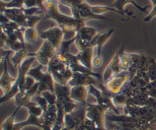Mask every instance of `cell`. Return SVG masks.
<instances>
[{
	"mask_svg": "<svg viewBox=\"0 0 156 130\" xmlns=\"http://www.w3.org/2000/svg\"><path fill=\"white\" fill-rule=\"evenodd\" d=\"M45 19H52L56 22L64 33V40H69L76 37L78 30L85 26V21L77 20L73 16L61 13L58 7V0H47L44 3Z\"/></svg>",
	"mask_w": 156,
	"mask_h": 130,
	"instance_id": "1",
	"label": "cell"
},
{
	"mask_svg": "<svg viewBox=\"0 0 156 130\" xmlns=\"http://www.w3.org/2000/svg\"><path fill=\"white\" fill-rule=\"evenodd\" d=\"M37 60L36 58L33 56H27L22 62L21 65L18 67V75L16 77V81L12 86V89L9 93L3 94L2 97L0 99V104L5 103L10 100L12 98H14L19 91H24V84H25L26 79H27V73L30 69V66L33 62Z\"/></svg>",
	"mask_w": 156,
	"mask_h": 130,
	"instance_id": "2",
	"label": "cell"
},
{
	"mask_svg": "<svg viewBox=\"0 0 156 130\" xmlns=\"http://www.w3.org/2000/svg\"><path fill=\"white\" fill-rule=\"evenodd\" d=\"M47 72L52 75L55 83L61 85H68L73 76V72L56 55L49 62Z\"/></svg>",
	"mask_w": 156,
	"mask_h": 130,
	"instance_id": "3",
	"label": "cell"
},
{
	"mask_svg": "<svg viewBox=\"0 0 156 130\" xmlns=\"http://www.w3.org/2000/svg\"><path fill=\"white\" fill-rule=\"evenodd\" d=\"M43 65L39 64L35 68H31L29 70L27 76L34 78L37 82L39 83L38 94H41L44 91H51L55 93V81L53 76L49 72L44 73L42 71Z\"/></svg>",
	"mask_w": 156,
	"mask_h": 130,
	"instance_id": "4",
	"label": "cell"
},
{
	"mask_svg": "<svg viewBox=\"0 0 156 130\" xmlns=\"http://www.w3.org/2000/svg\"><path fill=\"white\" fill-rule=\"evenodd\" d=\"M71 87L61 85L55 83V94L57 97V101L62 105L65 114H69L78 107L79 105L70 97Z\"/></svg>",
	"mask_w": 156,
	"mask_h": 130,
	"instance_id": "5",
	"label": "cell"
},
{
	"mask_svg": "<svg viewBox=\"0 0 156 130\" xmlns=\"http://www.w3.org/2000/svg\"><path fill=\"white\" fill-rule=\"evenodd\" d=\"M88 88V93L96 99L98 104L100 105L106 111H111L116 115H120V111H118L117 107L113 104L112 100H111L112 94L110 93H104L100 88L94 85H90Z\"/></svg>",
	"mask_w": 156,
	"mask_h": 130,
	"instance_id": "6",
	"label": "cell"
},
{
	"mask_svg": "<svg viewBox=\"0 0 156 130\" xmlns=\"http://www.w3.org/2000/svg\"><path fill=\"white\" fill-rule=\"evenodd\" d=\"M69 9L72 12V16L77 20H82L85 22L88 20L108 21V18L107 17L94 14L91 10V5L86 2L79 5L72 6Z\"/></svg>",
	"mask_w": 156,
	"mask_h": 130,
	"instance_id": "7",
	"label": "cell"
},
{
	"mask_svg": "<svg viewBox=\"0 0 156 130\" xmlns=\"http://www.w3.org/2000/svg\"><path fill=\"white\" fill-rule=\"evenodd\" d=\"M129 80H130L129 73L128 72H122L119 74L113 76L109 80L104 83V85L107 91L110 94L114 95V94H120Z\"/></svg>",
	"mask_w": 156,
	"mask_h": 130,
	"instance_id": "8",
	"label": "cell"
},
{
	"mask_svg": "<svg viewBox=\"0 0 156 130\" xmlns=\"http://www.w3.org/2000/svg\"><path fill=\"white\" fill-rule=\"evenodd\" d=\"M98 33V32L95 28L86 25L78 30L74 43L78 50L82 51L91 47V41Z\"/></svg>",
	"mask_w": 156,
	"mask_h": 130,
	"instance_id": "9",
	"label": "cell"
},
{
	"mask_svg": "<svg viewBox=\"0 0 156 130\" xmlns=\"http://www.w3.org/2000/svg\"><path fill=\"white\" fill-rule=\"evenodd\" d=\"M56 53V49L48 42L44 40L39 50L34 53H28V56H33L36 58L39 64L43 66H47L53 57H54Z\"/></svg>",
	"mask_w": 156,
	"mask_h": 130,
	"instance_id": "10",
	"label": "cell"
},
{
	"mask_svg": "<svg viewBox=\"0 0 156 130\" xmlns=\"http://www.w3.org/2000/svg\"><path fill=\"white\" fill-rule=\"evenodd\" d=\"M107 111L98 104H88L86 107V118L91 120L95 124L97 130L103 129L105 127V120L106 119Z\"/></svg>",
	"mask_w": 156,
	"mask_h": 130,
	"instance_id": "11",
	"label": "cell"
},
{
	"mask_svg": "<svg viewBox=\"0 0 156 130\" xmlns=\"http://www.w3.org/2000/svg\"><path fill=\"white\" fill-rule=\"evenodd\" d=\"M68 85L70 87L74 86H85L88 87L90 85H94V86L101 89L104 88V84L101 83L99 80L93 76H89L87 74L79 72H73V78L71 80L68 82Z\"/></svg>",
	"mask_w": 156,
	"mask_h": 130,
	"instance_id": "12",
	"label": "cell"
},
{
	"mask_svg": "<svg viewBox=\"0 0 156 130\" xmlns=\"http://www.w3.org/2000/svg\"><path fill=\"white\" fill-rule=\"evenodd\" d=\"M40 36L43 40L50 42L56 49V50L59 48L64 40V33L59 26L44 30L41 32Z\"/></svg>",
	"mask_w": 156,
	"mask_h": 130,
	"instance_id": "13",
	"label": "cell"
},
{
	"mask_svg": "<svg viewBox=\"0 0 156 130\" xmlns=\"http://www.w3.org/2000/svg\"><path fill=\"white\" fill-rule=\"evenodd\" d=\"M1 13H3L10 21L18 24L20 27H27V16L24 15L22 9H5L1 11Z\"/></svg>",
	"mask_w": 156,
	"mask_h": 130,
	"instance_id": "14",
	"label": "cell"
},
{
	"mask_svg": "<svg viewBox=\"0 0 156 130\" xmlns=\"http://www.w3.org/2000/svg\"><path fill=\"white\" fill-rule=\"evenodd\" d=\"M121 66H120V54H119V51H117L115 53L113 58L111 59V62L108 64V66L105 69V72L102 74V77H103V82L105 83L108 80H109L113 76L116 74H119V73L122 72Z\"/></svg>",
	"mask_w": 156,
	"mask_h": 130,
	"instance_id": "15",
	"label": "cell"
},
{
	"mask_svg": "<svg viewBox=\"0 0 156 130\" xmlns=\"http://www.w3.org/2000/svg\"><path fill=\"white\" fill-rule=\"evenodd\" d=\"M3 72L0 79V87L2 90L3 94H5L10 91L12 86L16 81V78L12 77L9 72L8 61H3Z\"/></svg>",
	"mask_w": 156,
	"mask_h": 130,
	"instance_id": "16",
	"label": "cell"
},
{
	"mask_svg": "<svg viewBox=\"0 0 156 130\" xmlns=\"http://www.w3.org/2000/svg\"><path fill=\"white\" fill-rule=\"evenodd\" d=\"M88 88L85 86H74L71 87L70 97L71 98L79 104V105L87 107V97H88Z\"/></svg>",
	"mask_w": 156,
	"mask_h": 130,
	"instance_id": "17",
	"label": "cell"
},
{
	"mask_svg": "<svg viewBox=\"0 0 156 130\" xmlns=\"http://www.w3.org/2000/svg\"><path fill=\"white\" fill-rule=\"evenodd\" d=\"M114 30L113 28L110 29V30H107L105 32H102V33H98L94 39L92 40L91 44V47H97V56L98 57H102V49H103L104 45L108 42V40L111 38L112 34L114 33Z\"/></svg>",
	"mask_w": 156,
	"mask_h": 130,
	"instance_id": "18",
	"label": "cell"
},
{
	"mask_svg": "<svg viewBox=\"0 0 156 130\" xmlns=\"http://www.w3.org/2000/svg\"><path fill=\"white\" fill-rule=\"evenodd\" d=\"M129 4H132L133 5L135 6V7L139 11H140V12H143V13L148 14L147 9H149V6L147 5L144 6V7L140 6V5H138L136 2L135 0H115V1L111 4V6H112L113 8H114V9H117L118 11H120V12H123V13L125 14H127L129 16H133V12H129V11L125 10L124 9L125 6H126V5Z\"/></svg>",
	"mask_w": 156,
	"mask_h": 130,
	"instance_id": "19",
	"label": "cell"
},
{
	"mask_svg": "<svg viewBox=\"0 0 156 130\" xmlns=\"http://www.w3.org/2000/svg\"><path fill=\"white\" fill-rule=\"evenodd\" d=\"M94 47H90L82 51H79L78 54H76L78 60L79 61L82 65L86 67L88 69L92 70V60L94 59L93 53H94Z\"/></svg>",
	"mask_w": 156,
	"mask_h": 130,
	"instance_id": "20",
	"label": "cell"
},
{
	"mask_svg": "<svg viewBox=\"0 0 156 130\" xmlns=\"http://www.w3.org/2000/svg\"><path fill=\"white\" fill-rule=\"evenodd\" d=\"M44 123L43 117H37L34 115L29 114L27 120L22 122L15 123L13 130H21L24 127L27 126H34L42 129V125Z\"/></svg>",
	"mask_w": 156,
	"mask_h": 130,
	"instance_id": "21",
	"label": "cell"
},
{
	"mask_svg": "<svg viewBox=\"0 0 156 130\" xmlns=\"http://www.w3.org/2000/svg\"><path fill=\"white\" fill-rule=\"evenodd\" d=\"M5 47L12 50L15 53L17 51H19L21 49L26 48V47H24L23 44L20 42L18 37L16 36L15 33L8 36L7 40L5 43Z\"/></svg>",
	"mask_w": 156,
	"mask_h": 130,
	"instance_id": "22",
	"label": "cell"
},
{
	"mask_svg": "<svg viewBox=\"0 0 156 130\" xmlns=\"http://www.w3.org/2000/svg\"><path fill=\"white\" fill-rule=\"evenodd\" d=\"M56 107H57V117H56V122L53 125L52 130H62L65 127V124H64L65 112H64L62 105L58 101L56 102Z\"/></svg>",
	"mask_w": 156,
	"mask_h": 130,
	"instance_id": "23",
	"label": "cell"
},
{
	"mask_svg": "<svg viewBox=\"0 0 156 130\" xmlns=\"http://www.w3.org/2000/svg\"><path fill=\"white\" fill-rule=\"evenodd\" d=\"M28 56V53L26 48L21 49L19 51H17L14 53L13 56L12 57V63L13 65L14 68H17L22 63L23 61Z\"/></svg>",
	"mask_w": 156,
	"mask_h": 130,
	"instance_id": "24",
	"label": "cell"
},
{
	"mask_svg": "<svg viewBox=\"0 0 156 130\" xmlns=\"http://www.w3.org/2000/svg\"><path fill=\"white\" fill-rule=\"evenodd\" d=\"M24 107L27 108L29 114L34 115L37 117H41L44 114V111H43L42 108L32 100L29 101L28 103L26 104Z\"/></svg>",
	"mask_w": 156,
	"mask_h": 130,
	"instance_id": "25",
	"label": "cell"
},
{
	"mask_svg": "<svg viewBox=\"0 0 156 130\" xmlns=\"http://www.w3.org/2000/svg\"><path fill=\"white\" fill-rule=\"evenodd\" d=\"M22 107H17L16 109L14 111V112L5 120L2 124V130H13L14 126H15V119L19 111Z\"/></svg>",
	"mask_w": 156,
	"mask_h": 130,
	"instance_id": "26",
	"label": "cell"
},
{
	"mask_svg": "<svg viewBox=\"0 0 156 130\" xmlns=\"http://www.w3.org/2000/svg\"><path fill=\"white\" fill-rule=\"evenodd\" d=\"M91 10L96 15H102V14L106 13L108 12H113L119 14L120 15H124L125 13L120 12L117 9H114L112 6H105V5H91Z\"/></svg>",
	"mask_w": 156,
	"mask_h": 130,
	"instance_id": "27",
	"label": "cell"
},
{
	"mask_svg": "<svg viewBox=\"0 0 156 130\" xmlns=\"http://www.w3.org/2000/svg\"><path fill=\"white\" fill-rule=\"evenodd\" d=\"M26 0H10L9 2H4L3 0H0L1 5V11L5 9H12V8H17V9H22L24 8V2Z\"/></svg>",
	"mask_w": 156,
	"mask_h": 130,
	"instance_id": "28",
	"label": "cell"
},
{
	"mask_svg": "<svg viewBox=\"0 0 156 130\" xmlns=\"http://www.w3.org/2000/svg\"><path fill=\"white\" fill-rule=\"evenodd\" d=\"M15 99V104L17 107H24V105L27 103H28L29 101L32 100L31 97L28 95L26 91H19L18 94L15 95V97H14Z\"/></svg>",
	"mask_w": 156,
	"mask_h": 130,
	"instance_id": "29",
	"label": "cell"
},
{
	"mask_svg": "<svg viewBox=\"0 0 156 130\" xmlns=\"http://www.w3.org/2000/svg\"><path fill=\"white\" fill-rule=\"evenodd\" d=\"M111 100H112L113 104L115 105L117 107H124L126 105L128 101V97L125 96L124 94L120 93L117 94H114L111 97Z\"/></svg>",
	"mask_w": 156,
	"mask_h": 130,
	"instance_id": "30",
	"label": "cell"
},
{
	"mask_svg": "<svg viewBox=\"0 0 156 130\" xmlns=\"http://www.w3.org/2000/svg\"><path fill=\"white\" fill-rule=\"evenodd\" d=\"M20 27V26L15 22L10 21L9 22L5 23V24H1L2 31L4 32L7 36L12 34L15 32V30H18Z\"/></svg>",
	"mask_w": 156,
	"mask_h": 130,
	"instance_id": "31",
	"label": "cell"
},
{
	"mask_svg": "<svg viewBox=\"0 0 156 130\" xmlns=\"http://www.w3.org/2000/svg\"><path fill=\"white\" fill-rule=\"evenodd\" d=\"M24 36L25 42L34 44L36 42L37 38V33L35 28L32 27H26L24 32Z\"/></svg>",
	"mask_w": 156,
	"mask_h": 130,
	"instance_id": "32",
	"label": "cell"
},
{
	"mask_svg": "<svg viewBox=\"0 0 156 130\" xmlns=\"http://www.w3.org/2000/svg\"><path fill=\"white\" fill-rule=\"evenodd\" d=\"M147 72L151 82L156 81V61L152 57H149Z\"/></svg>",
	"mask_w": 156,
	"mask_h": 130,
	"instance_id": "33",
	"label": "cell"
},
{
	"mask_svg": "<svg viewBox=\"0 0 156 130\" xmlns=\"http://www.w3.org/2000/svg\"><path fill=\"white\" fill-rule=\"evenodd\" d=\"M75 40H76V37L73 38L72 40H63V41L61 44L59 48L56 50V52L61 53L62 55H65L66 53H69V47L73 43H75Z\"/></svg>",
	"mask_w": 156,
	"mask_h": 130,
	"instance_id": "34",
	"label": "cell"
},
{
	"mask_svg": "<svg viewBox=\"0 0 156 130\" xmlns=\"http://www.w3.org/2000/svg\"><path fill=\"white\" fill-rule=\"evenodd\" d=\"M42 97H44L49 104V105H56V102H57V97H56V94L51 91H44L41 94Z\"/></svg>",
	"mask_w": 156,
	"mask_h": 130,
	"instance_id": "35",
	"label": "cell"
},
{
	"mask_svg": "<svg viewBox=\"0 0 156 130\" xmlns=\"http://www.w3.org/2000/svg\"><path fill=\"white\" fill-rule=\"evenodd\" d=\"M32 100L34 101L35 103L37 104L40 107L43 109L44 112H45L47 109H48L49 104L47 103V101L46 100V99L44 97L41 95V94H37L34 97L32 98Z\"/></svg>",
	"mask_w": 156,
	"mask_h": 130,
	"instance_id": "36",
	"label": "cell"
},
{
	"mask_svg": "<svg viewBox=\"0 0 156 130\" xmlns=\"http://www.w3.org/2000/svg\"><path fill=\"white\" fill-rule=\"evenodd\" d=\"M64 124H65V127L70 130H74L76 128L75 122L73 120V117H72L71 114H65V117H64Z\"/></svg>",
	"mask_w": 156,
	"mask_h": 130,
	"instance_id": "37",
	"label": "cell"
},
{
	"mask_svg": "<svg viewBox=\"0 0 156 130\" xmlns=\"http://www.w3.org/2000/svg\"><path fill=\"white\" fill-rule=\"evenodd\" d=\"M42 17L40 15H32V16H27V27H32L35 28V26L41 20Z\"/></svg>",
	"mask_w": 156,
	"mask_h": 130,
	"instance_id": "38",
	"label": "cell"
},
{
	"mask_svg": "<svg viewBox=\"0 0 156 130\" xmlns=\"http://www.w3.org/2000/svg\"><path fill=\"white\" fill-rule=\"evenodd\" d=\"M23 12H24V15L26 16H32V15H37L40 13H44L41 9L37 7H33V8H28V9H25L23 8Z\"/></svg>",
	"mask_w": 156,
	"mask_h": 130,
	"instance_id": "39",
	"label": "cell"
},
{
	"mask_svg": "<svg viewBox=\"0 0 156 130\" xmlns=\"http://www.w3.org/2000/svg\"><path fill=\"white\" fill-rule=\"evenodd\" d=\"M58 1H59L62 5L69 8L74 5H79L86 2L85 0H58Z\"/></svg>",
	"mask_w": 156,
	"mask_h": 130,
	"instance_id": "40",
	"label": "cell"
},
{
	"mask_svg": "<svg viewBox=\"0 0 156 130\" xmlns=\"http://www.w3.org/2000/svg\"><path fill=\"white\" fill-rule=\"evenodd\" d=\"M151 2H152V11L146 15V17L144 18V20H143V21H144L145 22H149V21H150L152 18H155L156 16V0H151Z\"/></svg>",
	"mask_w": 156,
	"mask_h": 130,
	"instance_id": "41",
	"label": "cell"
},
{
	"mask_svg": "<svg viewBox=\"0 0 156 130\" xmlns=\"http://www.w3.org/2000/svg\"><path fill=\"white\" fill-rule=\"evenodd\" d=\"M36 82H37L35 81V79L34 78L27 76V79H26L25 84H24V91H27L28 90H30L36 84Z\"/></svg>",
	"mask_w": 156,
	"mask_h": 130,
	"instance_id": "42",
	"label": "cell"
},
{
	"mask_svg": "<svg viewBox=\"0 0 156 130\" xmlns=\"http://www.w3.org/2000/svg\"><path fill=\"white\" fill-rule=\"evenodd\" d=\"M146 106L152 108V109L155 110L156 109V99L149 96V97L147 100V102H146Z\"/></svg>",
	"mask_w": 156,
	"mask_h": 130,
	"instance_id": "43",
	"label": "cell"
},
{
	"mask_svg": "<svg viewBox=\"0 0 156 130\" xmlns=\"http://www.w3.org/2000/svg\"><path fill=\"white\" fill-rule=\"evenodd\" d=\"M74 130H92V129H90V128L88 127L87 126H85V124H82V125H81L80 126H79V127H77L76 129H74Z\"/></svg>",
	"mask_w": 156,
	"mask_h": 130,
	"instance_id": "44",
	"label": "cell"
},
{
	"mask_svg": "<svg viewBox=\"0 0 156 130\" xmlns=\"http://www.w3.org/2000/svg\"><path fill=\"white\" fill-rule=\"evenodd\" d=\"M62 130H70V129H67V128L64 127V128H63V129H62Z\"/></svg>",
	"mask_w": 156,
	"mask_h": 130,
	"instance_id": "45",
	"label": "cell"
}]
</instances>
